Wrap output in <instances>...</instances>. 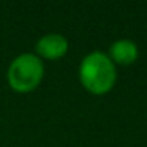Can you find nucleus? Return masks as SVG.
<instances>
[{
    "mask_svg": "<svg viewBox=\"0 0 147 147\" xmlns=\"http://www.w3.org/2000/svg\"><path fill=\"white\" fill-rule=\"evenodd\" d=\"M138 55H139L138 46L131 40H119L111 45L108 57L112 60V63L131 65L138 60Z\"/></svg>",
    "mask_w": 147,
    "mask_h": 147,
    "instance_id": "nucleus-4",
    "label": "nucleus"
},
{
    "mask_svg": "<svg viewBox=\"0 0 147 147\" xmlns=\"http://www.w3.org/2000/svg\"><path fill=\"white\" fill-rule=\"evenodd\" d=\"M79 79L87 92L93 95H105L114 87L117 79L115 65L106 54L93 51L81 62Z\"/></svg>",
    "mask_w": 147,
    "mask_h": 147,
    "instance_id": "nucleus-1",
    "label": "nucleus"
},
{
    "mask_svg": "<svg viewBox=\"0 0 147 147\" xmlns=\"http://www.w3.org/2000/svg\"><path fill=\"white\" fill-rule=\"evenodd\" d=\"M36 55L40 59H48V60H57L63 57L68 51V41L60 33H48L41 36L35 46Z\"/></svg>",
    "mask_w": 147,
    "mask_h": 147,
    "instance_id": "nucleus-3",
    "label": "nucleus"
},
{
    "mask_svg": "<svg viewBox=\"0 0 147 147\" xmlns=\"http://www.w3.org/2000/svg\"><path fill=\"white\" fill-rule=\"evenodd\" d=\"M45 76V65L35 54H21L8 67L7 79L14 92L29 93L40 86Z\"/></svg>",
    "mask_w": 147,
    "mask_h": 147,
    "instance_id": "nucleus-2",
    "label": "nucleus"
}]
</instances>
